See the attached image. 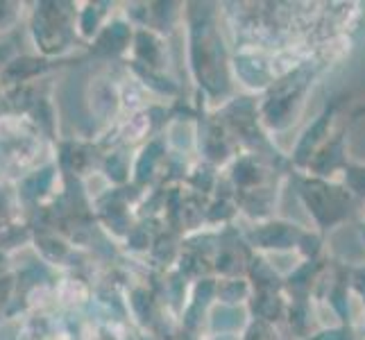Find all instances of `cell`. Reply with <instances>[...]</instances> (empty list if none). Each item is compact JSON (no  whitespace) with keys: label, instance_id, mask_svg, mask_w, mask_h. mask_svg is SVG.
Returning <instances> with one entry per match:
<instances>
[]
</instances>
